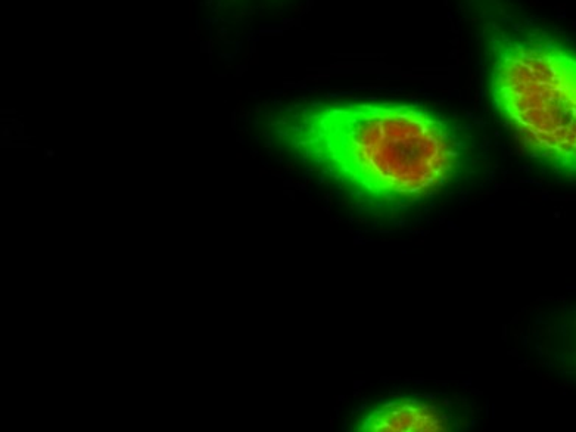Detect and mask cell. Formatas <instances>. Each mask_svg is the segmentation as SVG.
<instances>
[{
    "mask_svg": "<svg viewBox=\"0 0 576 432\" xmlns=\"http://www.w3.org/2000/svg\"><path fill=\"white\" fill-rule=\"evenodd\" d=\"M270 136L296 158L380 205L411 204L449 183L464 146L426 109L402 104H315L280 111Z\"/></svg>",
    "mask_w": 576,
    "mask_h": 432,
    "instance_id": "cell-1",
    "label": "cell"
},
{
    "mask_svg": "<svg viewBox=\"0 0 576 432\" xmlns=\"http://www.w3.org/2000/svg\"><path fill=\"white\" fill-rule=\"evenodd\" d=\"M449 422L436 407L413 398H396L373 408L358 423L364 432L448 431Z\"/></svg>",
    "mask_w": 576,
    "mask_h": 432,
    "instance_id": "cell-3",
    "label": "cell"
},
{
    "mask_svg": "<svg viewBox=\"0 0 576 432\" xmlns=\"http://www.w3.org/2000/svg\"><path fill=\"white\" fill-rule=\"evenodd\" d=\"M491 93L530 155L576 177L575 52L545 37H494Z\"/></svg>",
    "mask_w": 576,
    "mask_h": 432,
    "instance_id": "cell-2",
    "label": "cell"
}]
</instances>
